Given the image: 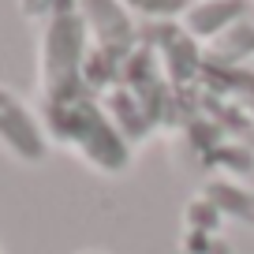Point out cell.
<instances>
[{"label":"cell","mask_w":254,"mask_h":254,"mask_svg":"<svg viewBox=\"0 0 254 254\" xmlns=\"http://www.w3.org/2000/svg\"><path fill=\"white\" fill-rule=\"evenodd\" d=\"M190 4H198V0H190Z\"/></svg>","instance_id":"12"},{"label":"cell","mask_w":254,"mask_h":254,"mask_svg":"<svg viewBox=\"0 0 254 254\" xmlns=\"http://www.w3.org/2000/svg\"><path fill=\"white\" fill-rule=\"evenodd\" d=\"M251 0H198L183 11V30L190 34L194 41H213L221 38L228 26H236L239 19L251 15Z\"/></svg>","instance_id":"5"},{"label":"cell","mask_w":254,"mask_h":254,"mask_svg":"<svg viewBox=\"0 0 254 254\" xmlns=\"http://www.w3.org/2000/svg\"><path fill=\"white\" fill-rule=\"evenodd\" d=\"M127 11H138L146 19H183V11L190 8V0H120Z\"/></svg>","instance_id":"9"},{"label":"cell","mask_w":254,"mask_h":254,"mask_svg":"<svg viewBox=\"0 0 254 254\" xmlns=\"http://www.w3.org/2000/svg\"><path fill=\"white\" fill-rule=\"evenodd\" d=\"M86 254H97V251H86Z\"/></svg>","instance_id":"11"},{"label":"cell","mask_w":254,"mask_h":254,"mask_svg":"<svg viewBox=\"0 0 254 254\" xmlns=\"http://www.w3.org/2000/svg\"><path fill=\"white\" fill-rule=\"evenodd\" d=\"M0 254H4V251H0Z\"/></svg>","instance_id":"13"},{"label":"cell","mask_w":254,"mask_h":254,"mask_svg":"<svg viewBox=\"0 0 254 254\" xmlns=\"http://www.w3.org/2000/svg\"><path fill=\"white\" fill-rule=\"evenodd\" d=\"M209 56L221 64H239L247 56H254V11L247 19H239L236 26H228L221 38L209 41Z\"/></svg>","instance_id":"7"},{"label":"cell","mask_w":254,"mask_h":254,"mask_svg":"<svg viewBox=\"0 0 254 254\" xmlns=\"http://www.w3.org/2000/svg\"><path fill=\"white\" fill-rule=\"evenodd\" d=\"M86 41L90 30L79 11L53 15L41 34V86L45 97L86 94Z\"/></svg>","instance_id":"2"},{"label":"cell","mask_w":254,"mask_h":254,"mask_svg":"<svg viewBox=\"0 0 254 254\" xmlns=\"http://www.w3.org/2000/svg\"><path fill=\"white\" fill-rule=\"evenodd\" d=\"M19 8H23L26 19H53V15H71L79 11V0H19Z\"/></svg>","instance_id":"10"},{"label":"cell","mask_w":254,"mask_h":254,"mask_svg":"<svg viewBox=\"0 0 254 254\" xmlns=\"http://www.w3.org/2000/svg\"><path fill=\"white\" fill-rule=\"evenodd\" d=\"M153 34H161L157 45H161V53H165V60H168L172 79H190V75L198 71V49H194V38H190L183 26L165 23V26H157Z\"/></svg>","instance_id":"6"},{"label":"cell","mask_w":254,"mask_h":254,"mask_svg":"<svg viewBox=\"0 0 254 254\" xmlns=\"http://www.w3.org/2000/svg\"><path fill=\"white\" fill-rule=\"evenodd\" d=\"M202 198H206L217 213H228V217H236V221H243V224H254V194L243 190V187H236V183H206Z\"/></svg>","instance_id":"8"},{"label":"cell","mask_w":254,"mask_h":254,"mask_svg":"<svg viewBox=\"0 0 254 254\" xmlns=\"http://www.w3.org/2000/svg\"><path fill=\"white\" fill-rule=\"evenodd\" d=\"M0 146L23 165H38L49 153L45 127L8 86H0Z\"/></svg>","instance_id":"3"},{"label":"cell","mask_w":254,"mask_h":254,"mask_svg":"<svg viewBox=\"0 0 254 254\" xmlns=\"http://www.w3.org/2000/svg\"><path fill=\"white\" fill-rule=\"evenodd\" d=\"M41 116H45V127L64 146H75L94 168H101V172H124L127 168V161H131L127 138L109 124V116L90 94L45 97Z\"/></svg>","instance_id":"1"},{"label":"cell","mask_w":254,"mask_h":254,"mask_svg":"<svg viewBox=\"0 0 254 254\" xmlns=\"http://www.w3.org/2000/svg\"><path fill=\"white\" fill-rule=\"evenodd\" d=\"M79 15L86 23L90 38L97 41V56L105 60H124L135 49V26L131 11L120 0H79Z\"/></svg>","instance_id":"4"}]
</instances>
